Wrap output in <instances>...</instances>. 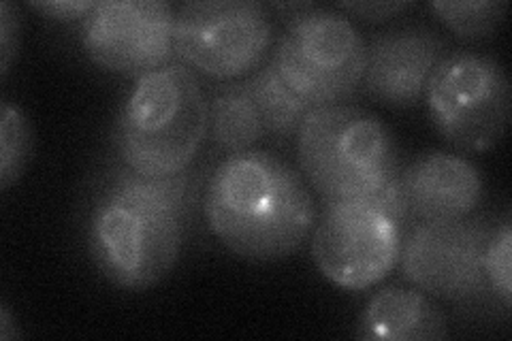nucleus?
I'll return each instance as SVG.
<instances>
[{"label": "nucleus", "instance_id": "obj_13", "mask_svg": "<svg viewBox=\"0 0 512 341\" xmlns=\"http://www.w3.org/2000/svg\"><path fill=\"white\" fill-rule=\"evenodd\" d=\"M357 335L378 341H440L448 337V324L423 290L389 286L367 303Z\"/></svg>", "mask_w": 512, "mask_h": 341}, {"label": "nucleus", "instance_id": "obj_4", "mask_svg": "<svg viewBox=\"0 0 512 341\" xmlns=\"http://www.w3.org/2000/svg\"><path fill=\"white\" fill-rule=\"evenodd\" d=\"M297 158L325 205L372 199L402 171L387 124L342 103L308 111L297 131Z\"/></svg>", "mask_w": 512, "mask_h": 341}, {"label": "nucleus", "instance_id": "obj_5", "mask_svg": "<svg viewBox=\"0 0 512 341\" xmlns=\"http://www.w3.org/2000/svg\"><path fill=\"white\" fill-rule=\"evenodd\" d=\"M365 60L367 45L346 13L303 5L288 15L271 64L308 105L325 107L359 90Z\"/></svg>", "mask_w": 512, "mask_h": 341}, {"label": "nucleus", "instance_id": "obj_21", "mask_svg": "<svg viewBox=\"0 0 512 341\" xmlns=\"http://www.w3.org/2000/svg\"><path fill=\"white\" fill-rule=\"evenodd\" d=\"M342 13H350L365 22H384L397 18L399 13L410 11L414 3H340Z\"/></svg>", "mask_w": 512, "mask_h": 341}, {"label": "nucleus", "instance_id": "obj_9", "mask_svg": "<svg viewBox=\"0 0 512 341\" xmlns=\"http://www.w3.org/2000/svg\"><path fill=\"white\" fill-rule=\"evenodd\" d=\"M404 231L374 199L327 203L312 235L314 263L338 288L367 290L397 267Z\"/></svg>", "mask_w": 512, "mask_h": 341}, {"label": "nucleus", "instance_id": "obj_12", "mask_svg": "<svg viewBox=\"0 0 512 341\" xmlns=\"http://www.w3.org/2000/svg\"><path fill=\"white\" fill-rule=\"evenodd\" d=\"M414 222H451L474 216L485 201V180L470 160L446 152H425L399 171Z\"/></svg>", "mask_w": 512, "mask_h": 341}, {"label": "nucleus", "instance_id": "obj_1", "mask_svg": "<svg viewBox=\"0 0 512 341\" xmlns=\"http://www.w3.org/2000/svg\"><path fill=\"white\" fill-rule=\"evenodd\" d=\"M195 184L188 173L141 175L114 165L88 220V246L105 278L124 290H146L175 267L182 252Z\"/></svg>", "mask_w": 512, "mask_h": 341}, {"label": "nucleus", "instance_id": "obj_7", "mask_svg": "<svg viewBox=\"0 0 512 341\" xmlns=\"http://www.w3.org/2000/svg\"><path fill=\"white\" fill-rule=\"evenodd\" d=\"M274 22L254 0H201L175 11L173 47L192 73L218 81L246 77L261 67Z\"/></svg>", "mask_w": 512, "mask_h": 341}, {"label": "nucleus", "instance_id": "obj_10", "mask_svg": "<svg viewBox=\"0 0 512 341\" xmlns=\"http://www.w3.org/2000/svg\"><path fill=\"white\" fill-rule=\"evenodd\" d=\"M173 28L165 0H103L82 22V47L101 69L139 79L175 58Z\"/></svg>", "mask_w": 512, "mask_h": 341}, {"label": "nucleus", "instance_id": "obj_15", "mask_svg": "<svg viewBox=\"0 0 512 341\" xmlns=\"http://www.w3.org/2000/svg\"><path fill=\"white\" fill-rule=\"evenodd\" d=\"M248 88L254 99L259 116L265 124L267 135L276 137H293L297 135L303 118L314 107L297 96L291 88L284 84L274 64L252 73L248 79Z\"/></svg>", "mask_w": 512, "mask_h": 341}, {"label": "nucleus", "instance_id": "obj_22", "mask_svg": "<svg viewBox=\"0 0 512 341\" xmlns=\"http://www.w3.org/2000/svg\"><path fill=\"white\" fill-rule=\"evenodd\" d=\"M13 337H20V331L13 329V318L9 312V305L3 303L0 305V339L9 341Z\"/></svg>", "mask_w": 512, "mask_h": 341}, {"label": "nucleus", "instance_id": "obj_14", "mask_svg": "<svg viewBox=\"0 0 512 341\" xmlns=\"http://www.w3.org/2000/svg\"><path fill=\"white\" fill-rule=\"evenodd\" d=\"M207 135L227 154L254 150L267 137L246 79L220 86L207 101Z\"/></svg>", "mask_w": 512, "mask_h": 341}, {"label": "nucleus", "instance_id": "obj_6", "mask_svg": "<svg viewBox=\"0 0 512 341\" xmlns=\"http://www.w3.org/2000/svg\"><path fill=\"white\" fill-rule=\"evenodd\" d=\"M425 99L431 124L461 152H487L508 131L512 88L502 62L493 56H446L429 79Z\"/></svg>", "mask_w": 512, "mask_h": 341}, {"label": "nucleus", "instance_id": "obj_20", "mask_svg": "<svg viewBox=\"0 0 512 341\" xmlns=\"http://www.w3.org/2000/svg\"><path fill=\"white\" fill-rule=\"evenodd\" d=\"M30 7L43 13V18L54 22H84L96 7L94 0H50V3H30Z\"/></svg>", "mask_w": 512, "mask_h": 341}, {"label": "nucleus", "instance_id": "obj_19", "mask_svg": "<svg viewBox=\"0 0 512 341\" xmlns=\"http://www.w3.org/2000/svg\"><path fill=\"white\" fill-rule=\"evenodd\" d=\"M22 37V15L18 7L3 0L0 3V73L7 77L13 58L18 56Z\"/></svg>", "mask_w": 512, "mask_h": 341}, {"label": "nucleus", "instance_id": "obj_18", "mask_svg": "<svg viewBox=\"0 0 512 341\" xmlns=\"http://www.w3.org/2000/svg\"><path fill=\"white\" fill-rule=\"evenodd\" d=\"M512 229L510 220H498L487 241L485 250V275L493 290L495 299L502 303L504 310H510L512 301Z\"/></svg>", "mask_w": 512, "mask_h": 341}, {"label": "nucleus", "instance_id": "obj_3", "mask_svg": "<svg viewBox=\"0 0 512 341\" xmlns=\"http://www.w3.org/2000/svg\"><path fill=\"white\" fill-rule=\"evenodd\" d=\"M207 137V101L197 75L171 62L141 75L114 128L122 165L141 175L186 173Z\"/></svg>", "mask_w": 512, "mask_h": 341}, {"label": "nucleus", "instance_id": "obj_11", "mask_svg": "<svg viewBox=\"0 0 512 341\" xmlns=\"http://www.w3.org/2000/svg\"><path fill=\"white\" fill-rule=\"evenodd\" d=\"M444 58L446 43L434 28L395 26L367 45L361 84L380 105L410 109L423 101L429 79Z\"/></svg>", "mask_w": 512, "mask_h": 341}, {"label": "nucleus", "instance_id": "obj_8", "mask_svg": "<svg viewBox=\"0 0 512 341\" xmlns=\"http://www.w3.org/2000/svg\"><path fill=\"white\" fill-rule=\"evenodd\" d=\"M495 222L498 218L491 216L410 222L397 265L429 297L459 305L498 301L485 275V250Z\"/></svg>", "mask_w": 512, "mask_h": 341}, {"label": "nucleus", "instance_id": "obj_17", "mask_svg": "<svg viewBox=\"0 0 512 341\" xmlns=\"http://www.w3.org/2000/svg\"><path fill=\"white\" fill-rule=\"evenodd\" d=\"M32 154V131L24 111L9 101L0 105V188L9 190L24 175Z\"/></svg>", "mask_w": 512, "mask_h": 341}, {"label": "nucleus", "instance_id": "obj_2", "mask_svg": "<svg viewBox=\"0 0 512 341\" xmlns=\"http://www.w3.org/2000/svg\"><path fill=\"white\" fill-rule=\"evenodd\" d=\"M205 218L224 248L250 263L295 254L314 231L308 184L282 158L248 150L229 154L205 190Z\"/></svg>", "mask_w": 512, "mask_h": 341}, {"label": "nucleus", "instance_id": "obj_16", "mask_svg": "<svg viewBox=\"0 0 512 341\" xmlns=\"http://www.w3.org/2000/svg\"><path fill=\"white\" fill-rule=\"evenodd\" d=\"M429 11L463 39H483L493 35L506 18L508 3L500 0H472V3H431Z\"/></svg>", "mask_w": 512, "mask_h": 341}]
</instances>
